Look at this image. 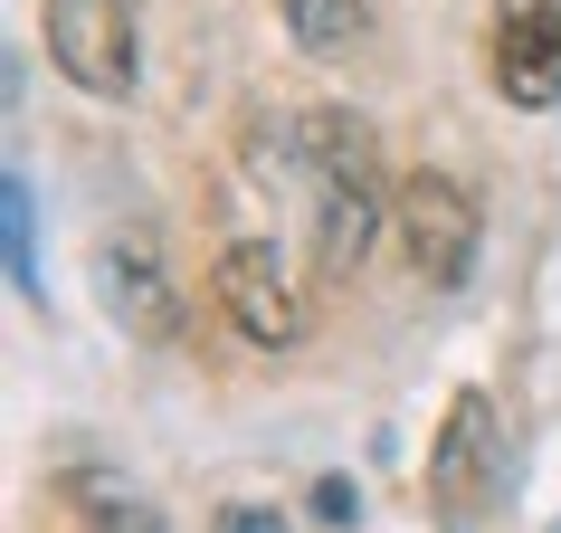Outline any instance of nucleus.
Wrapping results in <instances>:
<instances>
[{
  "label": "nucleus",
  "mask_w": 561,
  "mask_h": 533,
  "mask_svg": "<svg viewBox=\"0 0 561 533\" xmlns=\"http://www.w3.org/2000/svg\"><path fill=\"white\" fill-rule=\"evenodd\" d=\"M67 504H77L95 533H162V514L144 504V486L115 476V467H67Z\"/></svg>",
  "instance_id": "8"
},
{
  "label": "nucleus",
  "mask_w": 561,
  "mask_h": 533,
  "mask_svg": "<svg viewBox=\"0 0 561 533\" xmlns=\"http://www.w3.org/2000/svg\"><path fill=\"white\" fill-rule=\"evenodd\" d=\"M485 77L514 115L561 105V0H495L485 20Z\"/></svg>",
  "instance_id": "5"
},
{
  "label": "nucleus",
  "mask_w": 561,
  "mask_h": 533,
  "mask_svg": "<svg viewBox=\"0 0 561 533\" xmlns=\"http://www.w3.org/2000/svg\"><path fill=\"white\" fill-rule=\"evenodd\" d=\"M390 229H400V258H410L419 286H438V296H457L476 276V238H485V209H476V191L457 172H410L400 191H390Z\"/></svg>",
  "instance_id": "2"
},
{
  "label": "nucleus",
  "mask_w": 561,
  "mask_h": 533,
  "mask_svg": "<svg viewBox=\"0 0 561 533\" xmlns=\"http://www.w3.org/2000/svg\"><path fill=\"white\" fill-rule=\"evenodd\" d=\"M305 144V181H314V266L324 276H353L371 258V238L390 219V181H381V144H371V124L343 115V105H314L296 124Z\"/></svg>",
  "instance_id": "1"
},
{
  "label": "nucleus",
  "mask_w": 561,
  "mask_h": 533,
  "mask_svg": "<svg viewBox=\"0 0 561 533\" xmlns=\"http://www.w3.org/2000/svg\"><path fill=\"white\" fill-rule=\"evenodd\" d=\"M0 229H10V276H20V296L48 305V276H38V191H30V172L0 181Z\"/></svg>",
  "instance_id": "10"
},
{
  "label": "nucleus",
  "mask_w": 561,
  "mask_h": 533,
  "mask_svg": "<svg viewBox=\"0 0 561 533\" xmlns=\"http://www.w3.org/2000/svg\"><path fill=\"white\" fill-rule=\"evenodd\" d=\"M95 286H105V315L124 325V343H172L181 333V286H172V266H162V248L144 229L95 248Z\"/></svg>",
  "instance_id": "7"
},
{
  "label": "nucleus",
  "mask_w": 561,
  "mask_h": 533,
  "mask_svg": "<svg viewBox=\"0 0 561 533\" xmlns=\"http://www.w3.org/2000/svg\"><path fill=\"white\" fill-rule=\"evenodd\" d=\"M38 38H48V67L87 95H134L144 77V48H134V0H38Z\"/></svg>",
  "instance_id": "3"
},
{
  "label": "nucleus",
  "mask_w": 561,
  "mask_h": 533,
  "mask_svg": "<svg viewBox=\"0 0 561 533\" xmlns=\"http://www.w3.org/2000/svg\"><path fill=\"white\" fill-rule=\"evenodd\" d=\"M286 38L305 58H343L371 38V0H286Z\"/></svg>",
  "instance_id": "9"
},
{
  "label": "nucleus",
  "mask_w": 561,
  "mask_h": 533,
  "mask_svg": "<svg viewBox=\"0 0 561 533\" xmlns=\"http://www.w3.org/2000/svg\"><path fill=\"white\" fill-rule=\"evenodd\" d=\"M209 286H219V315H229L257 353H296L305 343V286H296V266H286L276 238H229Z\"/></svg>",
  "instance_id": "4"
},
{
  "label": "nucleus",
  "mask_w": 561,
  "mask_h": 533,
  "mask_svg": "<svg viewBox=\"0 0 561 533\" xmlns=\"http://www.w3.org/2000/svg\"><path fill=\"white\" fill-rule=\"evenodd\" d=\"M504 476V419L485 390H457L438 419V447H428V496L447 504V514H476V504L495 496Z\"/></svg>",
  "instance_id": "6"
},
{
  "label": "nucleus",
  "mask_w": 561,
  "mask_h": 533,
  "mask_svg": "<svg viewBox=\"0 0 561 533\" xmlns=\"http://www.w3.org/2000/svg\"><path fill=\"white\" fill-rule=\"evenodd\" d=\"M353 514H362L353 476H324V486H314V524H353Z\"/></svg>",
  "instance_id": "11"
},
{
  "label": "nucleus",
  "mask_w": 561,
  "mask_h": 533,
  "mask_svg": "<svg viewBox=\"0 0 561 533\" xmlns=\"http://www.w3.org/2000/svg\"><path fill=\"white\" fill-rule=\"evenodd\" d=\"M209 533H286V514H266V504H229Z\"/></svg>",
  "instance_id": "12"
}]
</instances>
